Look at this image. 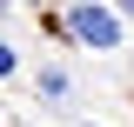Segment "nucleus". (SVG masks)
<instances>
[{"instance_id":"4","label":"nucleus","mask_w":134,"mask_h":127,"mask_svg":"<svg viewBox=\"0 0 134 127\" xmlns=\"http://www.w3.org/2000/svg\"><path fill=\"white\" fill-rule=\"evenodd\" d=\"M0 7H7V0H0Z\"/></svg>"},{"instance_id":"3","label":"nucleus","mask_w":134,"mask_h":127,"mask_svg":"<svg viewBox=\"0 0 134 127\" xmlns=\"http://www.w3.org/2000/svg\"><path fill=\"white\" fill-rule=\"evenodd\" d=\"M114 7H127V14H134V0H114Z\"/></svg>"},{"instance_id":"1","label":"nucleus","mask_w":134,"mask_h":127,"mask_svg":"<svg viewBox=\"0 0 134 127\" xmlns=\"http://www.w3.org/2000/svg\"><path fill=\"white\" fill-rule=\"evenodd\" d=\"M67 27L81 33L87 47H121V20L107 14V7H74V14H67Z\"/></svg>"},{"instance_id":"2","label":"nucleus","mask_w":134,"mask_h":127,"mask_svg":"<svg viewBox=\"0 0 134 127\" xmlns=\"http://www.w3.org/2000/svg\"><path fill=\"white\" fill-rule=\"evenodd\" d=\"M0 74H14V47H7V40H0Z\"/></svg>"}]
</instances>
